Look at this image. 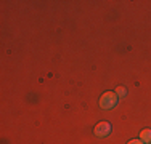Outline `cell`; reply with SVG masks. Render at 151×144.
<instances>
[{"instance_id": "6da1fadb", "label": "cell", "mask_w": 151, "mask_h": 144, "mask_svg": "<svg viewBox=\"0 0 151 144\" xmlns=\"http://www.w3.org/2000/svg\"><path fill=\"white\" fill-rule=\"evenodd\" d=\"M117 104V95L113 91H106L103 93V96L100 98V107L101 109H111Z\"/></svg>"}, {"instance_id": "7a4b0ae2", "label": "cell", "mask_w": 151, "mask_h": 144, "mask_svg": "<svg viewBox=\"0 0 151 144\" xmlns=\"http://www.w3.org/2000/svg\"><path fill=\"white\" fill-rule=\"evenodd\" d=\"M109 131H111V125L106 123V122H101V123H98L95 127V135L100 136V138L108 136V135H109Z\"/></svg>"}, {"instance_id": "3957f363", "label": "cell", "mask_w": 151, "mask_h": 144, "mask_svg": "<svg viewBox=\"0 0 151 144\" xmlns=\"http://www.w3.org/2000/svg\"><path fill=\"white\" fill-rule=\"evenodd\" d=\"M140 139L143 143H151V130H143L140 133Z\"/></svg>"}, {"instance_id": "277c9868", "label": "cell", "mask_w": 151, "mask_h": 144, "mask_svg": "<svg viewBox=\"0 0 151 144\" xmlns=\"http://www.w3.org/2000/svg\"><path fill=\"white\" fill-rule=\"evenodd\" d=\"M125 93H127V91H125V88H122V86H119V88L116 90V95L117 96H125Z\"/></svg>"}, {"instance_id": "5b68a950", "label": "cell", "mask_w": 151, "mask_h": 144, "mask_svg": "<svg viewBox=\"0 0 151 144\" xmlns=\"http://www.w3.org/2000/svg\"><path fill=\"white\" fill-rule=\"evenodd\" d=\"M127 144H145L142 141V139H132V141H129Z\"/></svg>"}]
</instances>
